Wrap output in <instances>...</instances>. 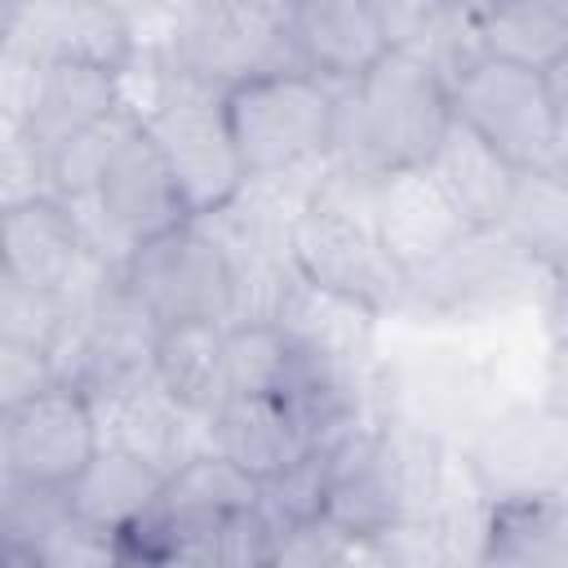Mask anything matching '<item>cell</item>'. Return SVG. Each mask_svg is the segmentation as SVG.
<instances>
[{
	"mask_svg": "<svg viewBox=\"0 0 568 568\" xmlns=\"http://www.w3.org/2000/svg\"><path fill=\"white\" fill-rule=\"evenodd\" d=\"M453 120L448 80L430 62L390 49L364 80L337 89L333 169L355 178L426 169Z\"/></svg>",
	"mask_w": 568,
	"mask_h": 568,
	"instance_id": "cell-1",
	"label": "cell"
},
{
	"mask_svg": "<svg viewBox=\"0 0 568 568\" xmlns=\"http://www.w3.org/2000/svg\"><path fill=\"white\" fill-rule=\"evenodd\" d=\"M355 173L333 169L328 182H320L302 209L288 217L284 253L293 275L337 302H351L368 315L395 306L408 297L404 271L390 262L373 231V186L351 200Z\"/></svg>",
	"mask_w": 568,
	"mask_h": 568,
	"instance_id": "cell-2",
	"label": "cell"
},
{
	"mask_svg": "<svg viewBox=\"0 0 568 568\" xmlns=\"http://www.w3.org/2000/svg\"><path fill=\"white\" fill-rule=\"evenodd\" d=\"M138 120H142V133L164 155V164L173 169L195 222L217 217L244 195L248 178L231 142L222 89H209L169 67Z\"/></svg>",
	"mask_w": 568,
	"mask_h": 568,
	"instance_id": "cell-3",
	"label": "cell"
},
{
	"mask_svg": "<svg viewBox=\"0 0 568 568\" xmlns=\"http://www.w3.org/2000/svg\"><path fill=\"white\" fill-rule=\"evenodd\" d=\"M226 124L248 182L293 173L333 155L337 84L311 71H275L226 93Z\"/></svg>",
	"mask_w": 568,
	"mask_h": 568,
	"instance_id": "cell-4",
	"label": "cell"
},
{
	"mask_svg": "<svg viewBox=\"0 0 568 568\" xmlns=\"http://www.w3.org/2000/svg\"><path fill=\"white\" fill-rule=\"evenodd\" d=\"M169 67L231 93L244 80L302 71L288 4H182L169 13Z\"/></svg>",
	"mask_w": 568,
	"mask_h": 568,
	"instance_id": "cell-5",
	"label": "cell"
},
{
	"mask_svg": "<svg viewBox=\"0 0 568 568\" xmlns=\"http://www.w3.org/2000/svg\"><path fill=\"white\" fill-rule=\"evenodd\" d=\"M124 288L160 324H235L240 315V271L235 257L204 222H186L120 262Z\"/></svg>",
	"mask_w": 568,
	"mask_h": 568,
	"instance_id": "cell-6",
	"label": "cell"
},
{
	"mask_svg": "<svg viewBox=\"0 0 568 568\" xmlns=\"http://www.w3.org/2000/svg\"><path fill=\"white\" fill-rule=\"evenodd\" d=\"M462 466L484 506L568 493V422L546 404L497 408L470 426Z\"/></svg>",
	"mask_w": 568,
	"mask_h": 568,
	"instance_id": "cell-7",
	"label": "cell"
},
{
	"mask_svg": "<svg viewBox=\"0 0 568 568\" xmlns=\"http://www.w3.org/2000/svg\"><path fill=\"white\" fill-rule=\"evenodd\" d=\"M448 89H453V115L470 133H479L493 151H501L515 169L546 164L559 133V111L550 102L541 71L484 53Z\"/></svg>",
	"mask_w": 568,
	"mask_h": 568,
	"instance_id": "cell-8",
	"label": "cell"
},
{
	"mask_svg": "<svg viewBox=\"0 0 568 568\" xmlns=\"http://www.w3.org/2000/svg\"><path fill=\"white\" fill-rule=\"evenodd\" d=\"M102 448L98 404L58 382L13 408H0V462L9 479L71 488Z\"/></svg>",
	"mask_w": 568,
	"mask_h": 568,
	"instance_id": "cell-9",
	"label": "cell"
},
{
	"mask_svg": "<svg viewBox=\"0 0 568 568\" xmlns=\"http://www.w3.org/2000/svg\"><path fill=\"white\" fill-rule=\"evenodd\" d=\"M537 284L550 288V271L497 226V231H470L448 257L413 275L408 297L448 320H479L524 306L537 293Z\"/></svg>",
	"mask_w": 568,
	"mask_h": 568,
	"instance_id": "cell-10",
	"label": "cell"
},
{
	"mask_svg": "<svg viewBox=\"0 0 568 568\" xmlns=\"http://www.w3.org/2000/svg\"><path fill=\"white\" fill-rule=\"evenodd\" d=\"M93 213L106 226V235L115 240L120 257L195 222L173 169L164 164V155L155 151V142L142 129L124 142V151L106 169L102 191L93 195Z\"/></svg>",
	"mask_w": 568,
	"mask_h": 568,
	"instance_id": "cell-11",
	"label": "cell"
},
{
	"mask_svg": "<svg viewBox=\"0 0 568 568\" xmlns=\"http://www.w3.org/2000/svg\"><path fill=\"white\" fill-rule=\"evenodd\" d=\"M98 266H120V262H106L89 244V231L71 204L49 195L4 209V266H0L4 280L67 297Z\"/></svg>",
	"mask_w": 568,
	"mask_h": 568,
	"instance_id": "cell-12",
	"label": "cell"
},
{
	"mask_svg": "<svg viewBox=\"0 0 568 568\" xmlns=\"http://www.w3.org/2000/svg\"><path fill=\"white\" fill-rule=\"evenodd\" d=\"M373 231L390 262L404 271V280L430 271L439 257H448L470 226L462 213L444 200V191L426 178V169H399L377 178L373 186Z\"/></svg>",
	"mask_w": 568,
	"mask_h": 568,
	"instance_id": "cell-13",
	"label": "cell"
},
{
	"mask_svg": "<svg viewBox=\"0 0 568 568\" xmlns=\"http://www.w3.org/2000/svg\"><path fill=\"white\" fill-rule=\"evenodd\" d=\"M288 36H293L302 71H311L337 89L364 80L390 53L382 4H368V0L288 4Z\"/></svg>",
	"mask_w": 568,
	"mask_h": 568,
	"instance_id": "cell-14",
	"label": "cell"
},
{
	"mask_svg": "<svg viewBox=\"0 0 568 568\" xmlns=\"http://www.w3.org/2000/svg\"><path fill=\"white\" fill-rule=\"evenodd\" d=\"M209 453L226 457L248 479L271 484L315 453V444L284 399H222L209 413Z\"/></svg>",
	"mask_w": 568,
	"mask_h": 568,
	"instance_id": "cell-15",
	"label": "cell"
},
{
	"mask_svg": "<svg viewBox=\"0 0 568 568\" xmlns=\"http://www.w3.org/2000/svg\"><path fill=\"white\" fill-rule=\"evenodd\" d=\"M519 173L524 169H515L501 151H493L462 120H453V129L444 133L439 151L426 164V178L444 191V200L462 213V222L470 231H497L501 226Z\"/></svg>",
	"mask_w": 568,
	"mask_h": 568,
	"instance_id": "cell-16",
	"label": "cell"
},
{
	"mask_svg": "<svg viewBox=\"0 0 568 568\" xmlns=\"http://www.w3.org/2000/svg\"><path fill=\"white\" fill-rule=\"evenodd\" d=\"M120 75L80 58H40V75H36V93L27 106L22 129L49 151L75 133H84L89 124L106 120L111 111H120Z\"/></svg>",
	"mask_w": 568,
	"mask_h": 568,
	"instance_id": "cell-17",
	"label": "cell"
},
{
	"mask_svg": "<svg viewBox=\"0 0 568 568\" xmlns=\"http://www.w3.org/2000/svg\"><path fill=\"white\" fill-rule=\"evenodd\" d=\"M22 18L31 22V36L4 44L27 49L36 58H80L120 75L138 53L133 13L115 4H40V9L22 4Z\"/></svg>",
	"mask_w": 568,
	"mask_h": 568,
	"instance_id": "cell-18",
	"label": "cell"
},
{
	"mask_svg": "<svg viewBox=\"0 0 568 568\" xmlns=\"http://www.w3.org/2000/svg\"><path fill=\"white\" fill-rule=\"evenodd\" d=\"M479 568H568V493L484 506Z\"/></svg>",
	"mask_w": 568,
	"mask_h": 568,
	"instance_id": "cell-19",
	"label": "cell"
},
{
	"mask_svg": "<svg viewBox=\"0 0 568 568\" xmlns=\"http://www.w3.org/2000/svg\"><path fill=\"white\" fill-rule=\"evenodd\" d=\"M164 484H169V470L155 466L151 457L120 448V444H102L98 457L84 466V475L67 493H71V510L80 519L124 537L155 510Z\"/></svg>",
	"mask_w": 568,
	"mask_h": 568,
	"instance_id": "cell-20",
	"label": "cell"
},
{
	"mask_svg": "<svg viewBox=\"0 0 568 568\" xmlns=\"http://www.w3.org/2000/svg\"><path fill=\"white\" fill-rule=\"evenodd\" d=\"M151 382L173 408L209 422V413L226 399V324L160 328Z\"/></svg>",
	"mask_w": 568,
	"mask_h": 568,
	"instance_id": "cell-21",
	"label": "cell"
},
{
	"mask_svg": "<svg viewBox=\"0 0 568 568\" xmlns=\"http://www.w3.org/2000/svg\"><path fill=\"white\" fill-rule=\"evenodd\" d=\"M479 44L488 58L546 71L568 53V0H519L475 9Z\"/></svg>",
	"mask_w": 568,
	"mask_h": 568,
	"instance_id": "cell-22",
	"label": "cell"
},
{
	"mask_svg": "<svg viewBox=\"0 0 568 568\" xmlns=\"http://www.w3.org/2000/svg\"><path fill=\"white\" fill-rule=\"evenodd\" d=\"M138 129H142V120H138L129 106H120V111H111L106 120L89 124L84 133L67 138V142H58V146H49V151H44V160H49V195L62 200V204H71V209L93 204V195L102 191L106 169L115 164V155L124 151V142H129Z\"/></svg>",
	"mask_w": 568,
	"mask_h": 568,
	"instance_id": "cell-23",
	"label": "cell"
},
{
	"mask_svg": "<svg viewBox=\"0 0 568 568\" xmlns=\"http://www.w3.org/2000/svg\"><path fill=\"white\" fill-rule=\"evenodd\" d=\"M297 364V337L280 320L226 328V399H280Z\"/></svg>",
	"mask_w": 568,
	"mask_h": 568,
	"instance_id": "cell-24",
	"label": "cell"
},
{
	"mask_svg": "<svg viewBox=\"0 0 568 568\" xmlns=\"http://www.w3.org/2000/svg\"><path fill=\"white\" fill-rule=\"evenodd\" d=\"M501 231L546 271L568 257V182L546 169H524L501 217Z\"/></svg>",
	"mask_w": 568,
	"mask_h": 568,
	"instance_id": "cell-25",
	"label": "cell"
},
{
	"mask_svg": "<svg viewBox=\"0 0 568 568\" xmlns=\"http://www.w3.org/2000/svg\"><path fill=\"white\" fill-rule=\"evenodd\" d=\"M71 515V493L27 479H0V537H4V564H27L36 546Z\"/></svg>",
	"mask_w": 568,
	"mask_h": 568,
	"instance_id": "cell-26",
	"label": "cell"
},
{
	"mask_svg": "<svg viewBox=\"0 0 568 568\" xmlns=\"http://www.w3.org/2000/svg\"><path fill=\"white\" fill-rule=\"evenodd\" d=\"M18 568H124V541L71 510Z\"/></svg>",
	"mask_w": 568,
	"mask_h": 568,
	"instance_id": "cell-27",
	"label": "cell"
},
{
	"mask_svg": "<svg viewBox=\"0 0 568 568\" xmlns=\"http://www.w3.org/2000/svg\"><path fill=\"white\" fill-rule=\"evenodd\" d=\"M346 546H351V537L337 532L324 515L297 519V524H280L275 528L271 568H337Z\"/></svg>",
	"mask_w": 568,
	"mask_h": 568,
	"instance_id": "cell-28",
	"label": "cell"
},
{
	"mask_svg": "<svg viewBox=\"0 0 568 568\" xmlns=\"http://www.w3.org/2000/svg\"><path fill=\"white\" fill-rule=\"evenodd\" d=\"M4 209L31 204V200H49V160L44 146L22 129V124H4Z\"/></svg>",
	"mask_w": 568,
	"mask_h": 568,
	"instance_id": "cell-29",
	"label": "cell"
},
{
	"mask_svg": "<svg viewBox=\"0 0 568 568\" xmlns=\"http://www.w3.org/2000/svg\"><path fill=\"white\" fill-rule=\"evenodd\" d=\"M58 364L44 346L27 342H0V408H13L49 386H58Z\"/></svg>",
	"mask_w": 568,
	"mask_h": 568,
	"instance_id": "cell-30",
	"label": "cell"
},
{
	"mask_svg": "<svg viewBox=\"0 0 568 568\" xmlns=\"http://www.w3.org/2000/svg\"><path fill=\"white\" fill-rule=\"evenodd\" d=\"M541 404L568 422V342H550V359H546V395H541Z\"/></svg>",
	"mask_w": 568,
	"mask_h": 568,
	"instance_id": "cell-31",
	"label": "cell"
},
{
	"mask_svg": "<svg viewBox=\"0 0 568 568\" xmlns=\"http://www.w3.org/2000/svg\"><path fill=\"white\" fill-rule=\"evenodd\" d=\"M546 328L550 342H568V257L550 266V288H546Z\"/></svg>",
	"mask_w": 568,
	"mask_h": 568,
	"instance_id": "cell-32",
	"label": "cell"
},
{
	"mask_svg": "<svg viewBox=\"0 0 568 568\" xmlns=\"http://www.w3.org/2000/svg\"><path fill=\"white\" fill-rule=\"evenodd\" d=\"M337 568H399V564H395V555L386 550L382 537H364V541H351L346 546V555H342Z\"/></svg>",
	"mask_w": 568,
	"mask_h": 568,
	"instance_id": "cell-33",
	"label": "cell"
},
{
	"mask_svg": "<svg viewBox=\"0 0 568 568\" xmlns=\"http://www.w3.org/2000/svg\"><path fill=\"white\" fill-rule=\"evenodd\" d=\"M541 80H546V89H550L555 111H559V115H568V53H564V58H555V62L541 71Z\"/></svg>",
	"mask_w": 568,
	"mask_h": 568,
	"instance_id": "cell-34",
	"label": "cell"
},
{
	"mask_svg": "<svg viewBox=\"0 0 568 568\" xmlns=\"http://www.w3.org/2000/svg\"><path fill=\"white\" fill-rule=\"evenodd\" d=\"M541 169L568 182V115H559V133H555V146H550V155H546Z\"/></svg>",
	"mask_w": 568,
	"mask_h": 568,
	"instance_id": "cell-35",
	"label": "cell"
},
{
	"mask_svg": "<svg viewBox=\"0 0 568 568\" xmlns=\"http://www.w3.org/2000/svg\"><path fill=\"white\" fill-rule=\"evenodd\" d=\"M4 568H18V564H4Z\"/></svg>",
	"mask_w": 568,
	"mask_h": 568,
	"instance_id": "cell-36",
	"label": "cell"
}]
</instances>
